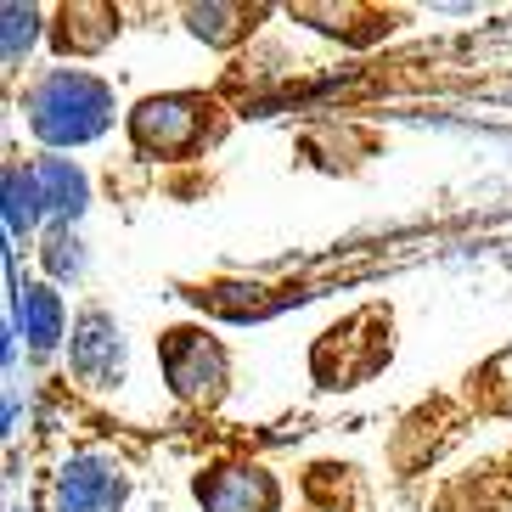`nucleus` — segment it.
I'll use <instances>...</instances> for the list:
<instances>
[{"label":"nucleus","mask_w":512,"mask_h":512,"mask_svg":"<svg viewBox=\"0 0 512 512\" xmlns=\"http://www.w3.org/2000/svg\"><path fill=\"white\" fill-rule=\"evenodd\" d=\"M57 501H62V512H113L119 479H113L102 462H74L57 484Z\"/></svg>","instance_id":"39448f33"},{"label":"nucleus","mask_w":512,"mask_h":512,"mask_svg":"<svg viewBox=\"0 0 512 512\" xmlns=\"http://www.w3.org/2000/svg\"><path fill=\"white\" fill-rule=\"evenodd\" d=\"M46 265L51 271H79V254H74V242H68V231H57L46 242Z\"/></svg>","instance_id":"9b49d317"},{"label":"nucleus","mask_w":512,"mask_h":512,"mask_svg":"<svg viewBox=\"0 0 512 512\" xmlns=\"http://www.w3.org/2000/svg\"><path fill=\"white\" fill-rule=\"evenodd\" d=\"M203 501H209V512H271L276 484L259 467H231V473H214L203 484Z\"/></svg>","instance_id":"20e7f679"},{"label":"nucleus","mask_w":512,"mask_h":512,"mask_svg":"<svg viewBox=\"0 0 512 512\" xmlns=\"http://www.w3.org/2000/svg\"><path fill=\"white\" fill-rule=\"evenodd\" d=\"M29 34H34V12L6 6V62H17V46H29Z\"/></svg>","instance_id":"9d476101"},{"label":"nucleus","mask_w":512,"mask_h":512,"mask_svg":"<svg viewBox=\"0 0 512 512\" xmlns=\"http://www.w3.org/2000/svg\"><path fill=\"white\" fill-rule=\"evenodd\" d=\"M34 214H40V192H34V169H29V175H17V169H6V226H12V237H23V231L34 226Z\"/></svg>","instance_id":"1a4fd4ad"},{"label":"nucleus","mask_w":512,"mask_h":512,"mask_svg":"<svg viewBox=\"0 0 512 512\" xmlns=\"http://www.w3.org/2000/svg\"><path fill=\"white\" fill-rule=\"evenodd\" d=\"M203 136V102L197 96H152L136 107V141L147 152H186Z\"/></svg>","instance_id":"7ed1b4c3"},{"label":"nucleus","mask_w":512,"mask_h":512,"mask_svg":"<svg viewBox=\"0 0 512 512\" xmlns=\"http://www.w3.org/2000/svg\"><path fill=\"white\" fill-rule=\"evenodd\" d=\"M74 361H79L85 377H113L119 372V332L107 327L102 316H91L74 338Z\"/></svg>","instance_id":"0eeeda50"},{"label":"nucleus","mask_w":512,"mask_h":512,"mask_svg":"<svg viewBox=\"0 0 512 512\" xmlns=\"http://www.w3.org/2000/svg\"><path fill=\"white\" fill-rule=\"evenodd\" d=\"M17 310H23V327H29V338L40 349L62 338V304H57L51 287H23V293H17Z\"/></svg>","instance_id":"6e6552de"},{"label":"nucleus","mask_w":512,"mask_h":512,"mask_svg":"<svg viewBox=\"0 0 512 512\" xmlns=\"http://www.w3.org/2000/svg\"><path fill=\"white\" fill-rule=\"evenodd\" d=\"M34 192H40V209H57V214L85 209V181H79V169L62 164V158L34 164Z\"/></svg>","instance_id":"423d86ee"},{"label":"nucleus","mask_w":512,"mask_h":512,"mask_svg":"<svg viewBox=\"0 0 512 512\" xmlns=\"http://www.w3.org/2000/svg\"><path fill=\"white\" fill-rule=\"evenodd\" d=\"M164 366H169V383L181 400L192 406H209L220 383H226V355L214 344L209 332H169L164 338Z\"/></svg>","instance_id":"f03ea898"},{"label":"nucleus","mask_w":512,"mask_h":512,"mask_svg":"<svg viewBox=\"0 0 512 512\" xmlns=\"http://www.w3.org/2000/svg\"><path fill=\"white\" fill-rule=\"evenodd\" d=\"M107 107H113L107 85H96L91 74L68 68V74L40 79V91L29 96V119L46 141H85L107 124Z\"/></svg>","instance_id":"f257e3e1"}]
</instances>
